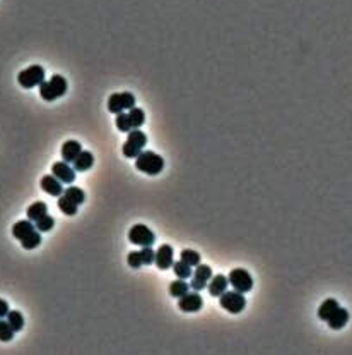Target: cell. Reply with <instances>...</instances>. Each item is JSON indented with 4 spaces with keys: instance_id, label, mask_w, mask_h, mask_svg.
Segmentation results:
<instances>
[{
    "instance_id": "obj_1",
    "label": "cell",
    "mask_w": 352,
    "mask_h": 355,
    "mask_svg": "<svg viewBox=\"0 0 352 355\" xmlns=\"http://www.w3.org/2000/svg\"><path fill=\"white\" fill-rule=\"evenodd\" d=\"M65 93H67V79L60 74H55L50 81H43L39 84V94L45 102H53V100L63 96Z\"/></svg>"
},
{
    "instance_id": "obj_2",
    "label": "cell",
    "mask_w": 352,
    "mask_h": 355,
    "mask_svg": "<svg viewBox=\"0 0 352 355\" xmlns=\"http://www.w3.org/2000/svg\"><path fill=\"white\" fill-rule=\"evenodd\" d=\"M135 167H137V170L147 175H158L163 172L164 160L161 154L154 153V151H142L137 158H135Z\"/></svg>"
},
{
    "instance_id": "obj_3",
    "label": "cell",
    "mask_w": 352,
    "mask_h": 355,
    "mask_svg": "<svg viewBox=\"0 0 352 355\" xmlns=\"http://www.w3.org/2000/svg\"><path fill=\"white\" fill-rule=\"evenodd\" d=\"M147 144V136L140 131V129H132L127 136V141H125L122 153L125 158H137L140 153H142L144 146Z\"/></svg>"
},
{
    "instance_id": "obj_4",
    "label": "cell",
    "mask_w": 352,
    "mask_h": 355,
    "mask_svg": "<svg viewBox=\"0 0 352 355\" xmlns=\"http://www.w3.org/2000/svg\"><path fill=\"white\" fill-rule=\"evenodd\" d=\"M45 81V69L41 66H29L17 74V83L23 88H34L39 86Z\"/></svg>"
},
{
    "instance_id": "obj_5",
    "label": "cell",
    "mask_w": 352,
    "mask_h": 355,
    "mask_svg": "<svg viewBox=\"0 0 352 355\" xmlns=\"http://www.w3.org/2000/svg\"><path fill=\"white\" fill-rule=\"evenodd\" d=\"M228 282L231 283L236 292L239 293H246L253 288V278L250 277V273L243 268H236L228 274Z\"/></svg>"
},
{
    "instance_id": "obj_6",
    "label": "cell",
    "mask_w": 352,
    "mask_h": 355,
    "mask_svg": "<svg viewBox=\"0 0 352 355\" xmlns=\"http://www.w3.org/2000/svg\"><path fill=\"white\" fill-rule=\"evenodd\" d=\"M219 304L224 311H228L231 314H239L241 311L245 309L246 306V301H245V295L239 293V292H226L219 297Z\"/></svg>"
},
{
    "instance_id": "obj_7",
    "label": "cell",
    "mask_w": 352,
    "mask_h": 355,
    "mask_svg": "<svg viewBox=\"0 0 352 355\" xmlns=\"http://www.w3.org/2000/svg\"><path fill=\"white\" fill-rule=\"evenodd\" d=\"M128 241L134 244V246H152L156 241V235L152 233V230L145 225H134L128 232Z\"/></svg>"
},
{
    "instance_id": "obj_8",
    "label": "cell",
    "mask_w": 352,
    "mask_h": 355,
    "mask_svg": "<svg viewBox=\"0 0 352 355\" xmlns=\"http://www.w3.org/2000/svg\"><path fill=\"white\" fill-rule=\"evenodd\" d=\"M197 269L192 274V282H190V287L193 290H204L209 285L210 278H212V268L207 266V264L200 263L199 266H195Z\"/></svg>"
},
{
    "instance_id": "obj_9",
    "label": "cell",
    "mask_w": 352,
    "mask_h": 355,
    "mask_svg": "<svg viewBox=\"0 0 352 355\" xmlns=\"http://www.w3.org/2000/svg\"><path fill=\"white\" fill-rule=\"evenodd\" d=\"M178 306L183 312H197L204 306V299L197 292H188L183 297H180Z\"/></svg>"
},
{
    "instance_id": "obj_10",
    "label": "cell",
    "mask_w": 352,
    "mask_h": 355,
    "mask_svg": "<svg viewBox=\"0 0 352 355\" xmlns=\"http://www.w3.org/2000/svg\"><path fill=\"white\" fill-rule=\"evenodd\" d=\"M52 173L58 179L62 184H72L75 181V170L70 167L67 162H55L52 167Z\"/></svg>"
},
{
    "instance_id": "obj_11",
    "label": "cell",
    "mask_w": 352,
    "mask_h": 355,
    "mask_svg": "<svg viewBox=\"0 0 352 355\" xmlns=\"http://www.w3.org/2000/svg\"><path fill=\"white\" fill-rule=\"evenodd\" d=\"M173 256H174V251L173 247L168 246V244H163L158 251H156V266H158L159 269H169L173 268Z\"/></svg>"
},
{
    "instance_id": "obj_12",
    "label": "cell",
    "mask_w": 352,
    "mask_h": 355,
    "mask_svg": "<svg viewBox=\"0 0 352 355\" xmlns=\"http://www.w3.org/2000/svg\"><path fill=\"white\" fill-rule=\"evenodd\" d=\"M41 189L47 194H50V196H53V198H60L63 194L62 182H60L53 173L52 175H45V177L41 179Z\"/></svg>"
},
{
    "instance_id": "obj_13",
    "label": "cell",
    "mask_w": 352,
    "mask_h": 355,
    "mask_svg": "<svg viewBox=\"0 0 352 355\" xmlns=\"http://www.w3.org/2000/svg\"><path fill=\"white\" fill-rule=\"evenodd\" d=\"M80 153H82V146H80L79 141L70 139V141H65L62 144V158H63V162L74 163L75 158H77Z\"/></svg>"
},
{
    "instance_id": "obj_14",
    "label": "cell",
    "mask_w": 352,
    "mask_h": 355,
    "mask_svg": "<svg viewBox=\"0 0 352 355\" xmlns=\"http://www.w3.org/2000/svg\"><path fill=\"white\" fill-rule=\"evenodd\" d=\"M228 277H224V274H217V277H212L209 282V293L212 295V297H221L226 290H228Z\"/></svg>"
},
{
    "instance_id": "obj_15",
    "label": "cell",
    "mask_w": 352,
    "mask_h": 355,
    "mask_svg": "<svg viewBox=\"0 0 352 355\" xmlns=\"http://www.w3.org/2000/svg\"><path fill=\"white\" fill-rule=\"evenodd\" d=\"M326 321H328V326L332 329H342L347 324V321H349V311L344 307H339Z\"/></svg>"
},
{
    "instance_id": "obj_16",
    "label": "cell",
    "mask_w": 352,
    "mask_h": 355,
    "mask_svg": "<svg viewBox=\"0 0 352 355\" xmlns=\"http://www.w3.org/2000/svg\"><path fill=\"white\" fill-rule=\"evenodd\" d=\"M34 225L29 222V220H21V222H16L12 227V235L17 239V241H23V239H26L29 233L34 232Z\"/></svg>"
},
{
    "instance_id": "obj_17",
    "label": "cell",
    "mask_w": 352,
    "mask_h": 355,
    "mask_svg": "<svg viewBox=\"0 0 352 355\" xmlns=\"http://www.w3.org/2000/svg\"><path fill=\"white\" fill-rule=\"evenodd\" d=\"M93 165H94L93 153L84 151V149H82V153H80L79 156L75 158V162H74V170H75V172H87Z\"/></svg>"
},
{
    "instance_id": "obj_18",
    "label": "cell",
    "mask_w": 352,
    "mask_h": 355,
    "mask_svg": "<svg viewBox=\"0 0 352 355\" xmlns=\"http://www.w3.org/2000/svg\"><path fill=\"white\" fill-rule=\"evenodd\" d=\"M339 307L340 306L335 299H326V301L321 302V306L318 307V318L321 319V321H326V319H328Z\"/></svg>"
},
{
    "instance_id": "obj_19",
    "label": "cell",
    "mask_w": 352,
    "mask_h": 355,
    "mask_svg": "<svg viewBox=\"0 0 352 355\" xmlns=\"http://www.w3.org/2000/svg\"><path fill=\"white\" fill-rule=\"evenodd\" d=\"M188 292H190V285L182 278L174 280V282L169 285V295H171V297L180 299V297H183V295L188 293Z\"/></svg>"
},
{
    "instance_id": "obj_20",
    "label": "cell",
    "mask_w": 352,
    "mask_h": 355,
    "mask_svg": "<svg viewBox=\"0 0 352 355\" xmlns=\"http://www.w3.org/2000/svg\"><path fill=\"white\" fill-rule=\"evenodd\" d=\"M47 213H48V208H47V204H45L43 201L33 203L31 206L28 208V218L33 220V222H36V220H39L41 216H45Z\"/></svg>"
},
{
    "instance_id": "obj_21",
    "label": "cell",
    "mask_w": 352,
    "mask_h": 355,
    "mask_svg": "<svg viewBox=\"0 0 352 355\" xmlns=\"http://www.w3.org/2000/svg\"><path fill=\"white\" fill-rule=\"evenodd\" d=\"M58 208H60V211H62L63 214H67V216H74V214H77L79 206L70 201L65 194H62V196L58 198Z\"/></svg>"
},
{
    "instance_id": "obj_22",
    "label": "cell",
    "mask_w": 352,
    "mask_h": 355,
    "mask_svg": "<svg viewBox=\"0 0 352 355\" xmlns=\"http://www.w3.org/2000/svg\"><path fill=\"white\" fill-rule=\"evenodd\" d=\"M173 271H174L176 277L182 278V280H187V278H190L193 274L192 266H190L188 263L182 261V259H180V261H176V263H173Z\"/></svg>"
},
{
    "instance_id": "obj_23",
    "label": "cell",
    "mask_w": 352,
    "mask_h": 355,
    "mask_svg": "<svg viewBox=\"0 0 352 355\" xmlns=\"http://www.w3.org/2000/svg\"><path fill=\"white\" fill-rule=\"evenodd\" d=\"M115 124H117V129L120 132H130L134 129L132 122H130V117H128V112H120L117 113V119H115Z\"/></svg>"
},
{
    "instance_id": "obj_24",
    "label": "cell",
    "mask_w": 352,
    "mask_h": 355,
    "mask_svg": "<svg viewBox=\"0 0 352 355\" xmlns=\"http://www.w3.org/2000/svg\"><path fill=\"white\" fill-rule=\"evenodd\" d=\"M180 259L185 263H188L190 266H199L200 261H202V258H200V254L197 251H192V249H183L182 252H180Z\"/></svg>"
},
{
    "instance_id": "obj_25",
    "label": "cell",
    "mask_w": 352,
    "mask_h": 355,
    "mask_svg": "<svg viewBox=\"0 0 352 355\" xmlns=\"http://www.w3.org/2000/svg\"><path fill=\"white\" fill-rule=\"evenodd\" d=\"M63 194H65V196H67L72 203L77 204V206H80V204L84 203V199H85L82 189H80V187H75V186H70Z\"/></svg>"
},
{
    "instance_id": "obj_26",
    "label": "cell",
    "mask_w": 352,
    "mask_h": 355,
    "mask_svg": "<svg viewBox=\"0 0 352 355\" xmlns=\"http://www.w3.org/2000/svg\"><path fill=\"white\" fill-rule=\"evenodd\" d=\"M7 321L12 326L14 331H21V329L24 328V318H23V314L19 311H9Z\"/></svg>"
},
{
    "instance_id": "obj_27",
    "label": "cell",
    "mask_w": 352,
    "mask_h": 355,
    "mask_svg": "<svg viewBox=\"0 0 352 355\" xmlns=\"http://www.w3.org/2000/svg\"><path fill=\"white\" fill-rule=\"evenodd\" d=\"M128 117H130V122H132L134 129H139V127L145 122V113H144V110H140V108H137V107H134V108L128 110Z\"/></svg>"
},
{
    "instance_id": "obj_28",
    "label": "cell",
    "mask_w": 352,
    "mask_h": 355,
    "mask_svg": "<svg viewBox=\"0 0 352 355\" xmlns=\"http://www.w3.org/2000/svg\"><path fill=\"white\" fill-rule=\"evenodd\" d=\"M41 232H36V230H34V232H31L28 235L26 239H23L21 241V246L24 247V249H34V247H38L39 244H41V235H39Z\"/></svg>"
},
{
    "instance_id": "obj_29",
    "label": "cell",
    "mask_w": 352,
    "mask_h": 355,
    "mask_svg": "<svg viewBox=\"0 0 352 355\" xmlns=\"http://www.w3.org/2000/svg\"><path fill=\"white\" fill-rule=\"evenodd\" d=\"M55 225V220L53 216H50V214L47 213L45 216H41L39 220H36V223H34V227H36L38 232H50V230L53 228Z\"/></svg>"
},
{
    "instance_id": "obj_30",
    "label": "cell",
    "mask_w": 352,
    "mask_h": 355,
    "mask_svg": "<svg viewBox=\"0 0 352 355\" xmlns=\"http://www.w3.org/2000/svg\"><path fill=\"white\" fill-rule=\"evenodd\" d=\"M14 333L16 331L12 329L9 321H2V319H0V342H11Z\"/></svg>"
},
{
    "instance_id": "obj_31",
    "label": "cell",
    "mask_w": 352,
    "mask_h": 355,
    "mask_svg": "<svg viewBox=\"0 0 352 355\" xmlns=\"http://www.w3.org/2000/svg\"><path fill=\"white\" fill-rule=\"evenodd\" d=\"M108 110L112 113L123 112V105H122V100H120V93H113L112 96L108 98Z\"/></svg>"
},
{
    "instance_id": "obj_32",
    "label": "cell",
    "mask_w": 352,
    "mask_h": 355,
    "mask_svg": "<svg viewBox=\"0 0 352 355\" xmlns=\"http://www.w3.org/2000/svg\"><path fill=\"white\" fill-rule=\"evenodd\" d=\"M140 258H142V264H152L156 261V251L152 246H145L140 251Z\"/></svg>"
},
{
    "instance_id": "obj_33",
    "label": "cell",
    "mask_w": 352,
    "mask_h": 355,
    "mask_svg": "<svg viewBox=\"0 0 352 355\" xmlns=\"http://www.w3.org/2000/svg\"><path fill=\"white\" fill-rule=\"evenodd\" d=\"M120 100H122L123 110H130V108L135 107V96L132 93H128V91L120 93Z\"/></svg>"
},
{
    "instance_id": "obj_34",
    "label": "cell",
    "mask_w": 352,
    "mask_h": 355,
    "mask_svg": "<svg viewBox=\"0 0 352 355\" xmlns=\"http://www.w3.org/2000/svg\"><path fill=\"white\" fill-rule=\"evenodd\" d=\"M127 261L132 268H140L142 266V258H140V251H132L127 256Z\"/></svg>"
},
{
    "instance_id": "obj_35",
    "label": "cell",
    "mask_w": 352,
    "mask_h": 355,
    "mask_svg": "<svg viewBox=\"0 0 352 355\" xmlns=\"http://www.w3.org/2000/svg\"><path fill=\"white\" fill-rule=\"evenodd\" d=\"M7 314H9V304L4 299H0V318H6Z\"/></svg>"
}]
</instances>
